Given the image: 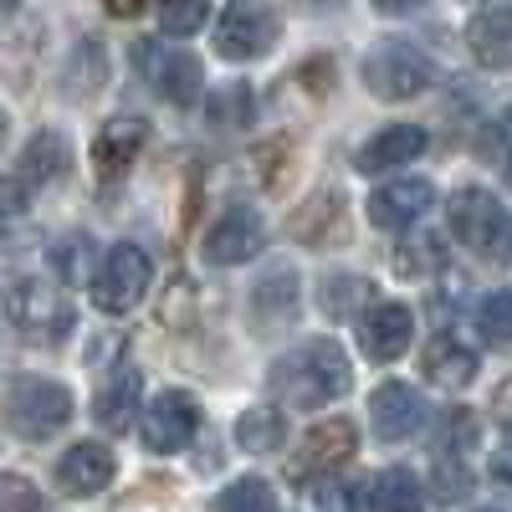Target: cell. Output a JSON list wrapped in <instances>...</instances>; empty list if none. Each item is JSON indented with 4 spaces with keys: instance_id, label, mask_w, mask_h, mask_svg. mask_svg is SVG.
<instances>
[{
    "instance_id": "6da1fadb",
    "label": "cell",
    "mask_w": 512,
    "mask_h": 512,
    "mask_svg": "<svg viewBox=\"0 0 512 512\" xmlns=\"http://www.w3.org/2000/svg\"><path fill=\"white\" fill-rule=\"evenodd\" d=\"M349 384H354V364L333 338H308V344L287 349L272 364V390L292 410H323L338 395H349Z\"/></svg>"
},
{
    "instance_id": "7a4b0ae2",
    "label": "cell",
    "mask_w": 512,
    "mask_h": 512,
    "mask_svg": "<svg viewBox=\"0 0 512 512\" xmlns=\"http://www.w3.org/2000/svg\"><path fill=\"white\" fill-rule=\"evenodd\" d=\"M359 72H364V88H369L374 98H384V103L420 98V93L441 77L436 62L425 57L420 47H410V41H400V36H390V41H379V47H369Z\"/></svg>"
},
{
    "instance_id": "3957f363",
    "label": "cell",
    "mask_w": 512,
    "mask_h": 512,
    "mask_svg": "<svg viewBox=\"0 0 512 512\" xmlns=\"http://www.w3.org/2000/svg\"><path fill=\"white\" fill-rule=\"evenodd\" d=\"M72 420V395L67 384L41 379V374H21L6 395V425L21 441H52L62 425Z\"/></svg>"
},
{
    "instance_id": "277c9868",
    "label": "cell",
    "mask_w": 512,
    "mask_h": 512,
    "mask_svg": "<svg viewBox=\"0 0 512 512\" xmlns=\"http://www.w3.org/2000/svg\"><path fill=\"white\" fill-rule=\"evenodd\" d=\"M154 282V262H149V251L134 246V241H118L98 272H93V308L108 313V318H123V313H134L139 308V297L149 292Z\"/></svg>"
},
{
    "instance_id": "5b68a950",
    "label": "cell",
    "mask_w": 512,
    "mask_h": 512,
    "mask_svg": "<svg viewBox=\"0 0 512 512\" xmlns=\"http://www.w3.org/2000/svg\"><path fill=\"white\" fill-rule=\"evenodd\" d=\"M277 36H282V16L267 0H231L216 21V52L226 62H251V57H267Z\"/></svg>"
},
{
    "instance_id": "8992f818",
    "label": "cell",
    "mask_w": 512,
    "mask_h": 512,
    "mask_svg": "<svg viewBox=\"0 0 512 512\" xmlns=\"http://www.w3.org/2000/svg\"><path fill=\"white\" fill-rule=\"evenodd\" d=\"M134 62H139V72L149 77V88H154L164 103H175V108H190V103L200 98V88H205L200 62H195L190 52H180V47H164V41H139Z\"/></svg>"
},
{
    "instance_id": "52a82bcc",
    "label": "cell",
    "mask_w": 512,
    "mask_h": 512,
    "mask_svg": "<svg viewBox=\"0 0 512 512\" xmlns=\"http://www.w3.org/2000/svg\"><path fill=\"white\" fill-rule=\"evenodd\" d=\"M6 318L31 333V338H62L72 333V303L52 287V282H41V277H21L6 297Z\"/></svg>"
},
{
    "instance_id": "ba28073f",
    "label": "cell",
    "mask_w": 512,
    "mask_h": 512,
    "mask_svg": "<svg viewBox=\"0 0 512 512\" xmlns=\"http://www.w3.org/2000/svg\"><path fill=\"white\" fill-rule=\"evenodd\" d=\"M195 431H200V400L185 395V390L154 395V405H149L144 420H139V436H144V446H149L154 456L185 451V446L195 441Z\"/></svg>"
},
{
    "instance_id": "9c48e42d",
    "label": "cell",
    "mask_w": 512,
    "mask_h": 512,
    "mask_svg": "<svg viewBox=\"0 0 512 512\" xmlns=\"http://www.w3.org/2000/svg\"><path fill=\"white\" fill-rule=\"evenodd\" d=\"M369 420H374V436L379 441H410L425 431V420H431V405L415 384L405 379H384L379 390L369 395Z\"/></svg>"
},
{
    "instance_id": "30bf717a",
    "label": "cell",
    "mask_w": 512,
    "mask_h": 512,
    "mask_svg": "<svg viewBox=\"0 0 512 512\" xmlns=\"http://www.w3.org/2000/svg\"><path fill=\"white\" fill-rule=\"evenodd\" d=\"M354 451H359V431H354V420H318L313 431L303 436V446H297V456H292V477L297 482H308V477H318V472H338L344 461H354Z\"/></svg>"
},
{
    "instance_id": "8fae6325",
    "label": "cell",
    "mask_w": 512,
    "mask_h": 512,
    "mask_svg": "<svg viewBox=\"0 0 512 512\" xmlns=\"http://www.w3.org/2000/svg\"><path fill=\"white\" fill-rule=\"evenodd\" d=\"M451 231L461 236V246L472 251H502V231H507V216L492 190H456L451 195Z\"/></svg>"
},
{
    "instance_id": "7c38bea8",
    "label": "cell",
    "mask_w": 512,
    "mask_h": 512,
    "mask_svg": "<svg viewBox=\"0 0 512 512\" xmlns=\"http://www.w3.org/2000/svg\"><path fill=\"white\" fill-rule=\"evenodd\" d=\"M262 241H267L262 216H256V210H246V205H231L226 216H216V226L205 231V262L241 267V262H251V256L262 251Z\"/></svg>"
},
{
    "instance_id": "4fadbf2b",
    "label": "cell",
    "mask_w": 512,
    "mask_h": 512,
    "mask_svg": "<svg viewBox=\"0 0 512 512\" xmlns=\"http://www.w3.org/2000/svg\"><path fill=\"white\" fill-rule=\"evenodd\" d=\"M431 205H436V185L405 175V180H390V185H379V190L369 195V221H374L379 231H405V226H415Z\"/></svg>"
},
{
    "instance_id": "5bb4252c",
    "label": "cell",
    "mask_w": 512,
    "mask_h": 512,
    "mask_svg": "<svg viewBox=\"0 0 512 512\" xmlns=\"http://www.w3.org/2000/svg\"><path fill=\"white\" fill-rule=\"evenodd\" d=\"M113 472H118V461H113V451L103 441H77L57 461V487L67 497H93V492H103L113 482Z\"/></svg>"
},
{
    "instance_id": "9a60e30c",
    "label": "cell",
    "mask_w": 512,
    "mask_h": 512,
    "mask_svg": "<svg viewBox=\"0 0 512 512\" xmlns=\"http://www.w3.org/2000/svg\"><path fill=\"white\" fill-rule=\"evenodd\" d=\"M359 338H364V354H369L374 364H395V359L410 349V338H415V318H410V308H400V303H379V308L364 313Z\"/></svg>"
},
{
    "instance_id": "2e32d148",
    "label": "cell",
    "mask_w": 512,
    "mask_h": 512,
    "mask_svg": "<svg viewBox=\"0 0 512 512\" xmlns=\"http://www.w3.org/2000/svg\"><path fill=\"white\" fill-rule=\"evenodd\" d=\"M144 139H149V123L144 118H108L98 128V139H93V169H98L103 180H118L123 169L139 159Z\"/></svg>"
},
{
    "instance_id": "e0dca14e",
    "label": "cell",
    "mask_w": 512,
    "mask_h": 512,
    "mask_svg": "<svg viewBox=\"0 0 512 512\" xmlns=\"http://www.w3.org/2000/svg\"><path fill=\"white\" fill-rule=\"evenodd\" d=\"M425 128L420 123H390V128H379V134L359 149V169L364 175H379V169H400V164H415L425 154Z\"/></svg>"
},
{
    "instance_id": "ac0fdd59",
    "label": "cell",
    "mask_w": 512,
    "mask_h": 512,
    "mask_svg": "<svg viewBox=\"0 0 512 512\" xmlns=\"http://www.w3.org/2000/svg\"><path fill=\"white\" fill-rule=\"evenodd\" d=\"M466 47L472 57L492 72H507L512 67V6H487L482 16H472L466 26Z\"/></svg>"
},
{
    "instance_id": "d6986e66",
    "label": "cell",
    "mask_w": 512,
    "mask_h": 512,
    "mask_svg": "<svg viewBox=\"0 0 512 512\" xmlns=\"http://www.w3.org/2000/svg\"><path fill=\"white\" fill-rule=\"evenodd\" d=\"M420 369H425L431 384H441V390H466V384L477 379L482 359H477V349L456 344V338H431L425 354H420Z\"/></svg>"
},
{
    "instance_id": "ffe728a7",
    "label": "cell",
    "mask_w": 512,
    "mask_h": 512,
    "mask_svg": "<svg viewBox=\"0 0 512 512\" xmlns=\"http://www.w3.org/2000/svg\"><path fill=\"white\" fill-rule=\"evenodd\" d=\"M139 395H144L139 369L108 374V384H103L98 400H93V415H98L103 431H128V425H134V415H139Z\"/></svg>"
},
{
    "instance_id": "44dd1931",
    "label": "cell",
    "mask_w": 512,
    "mask_h": 512,
    "mask_svg": "<svg viewBox=\"0 0 512 512\" xmlns=\"http://www.w3.org/2000/svg\"><path fill=\"white\" fill-rule=\"evenodd\" d=\"M67 164H72V149L62 134H52V128H41V134L26 144L21 154V185H52L67 175Z\"/></svg>"
},
{
    "instance_id": "7402d4cb",
    "label": "cell",
    "mask_w": 512,
    "mask_h": 512,
    "mask_svg": "<svg viewBox=\"0 0 512 512\" xmlns=\"http://www.w3.org/2000/svg\"><path fill=\"white\" fill-rule=\"evenodd\" d=\"M287 441V420H282V410H272V405H256V410H246L241 420H236V446L246 451V456H267V451H277Z\"/></svg>"
},
{
    "instance_id": "603a6c76",
    "label": "cell",
    "mask_w": 512,
    "mask_h": 512,
    "mask_svg": "<svg viewBox=\"0 0 512 512\" xmlns=\"http://www.w3.org/2000/svg\"><path fill=\"white\" fill-rule=\"evenodd\" d=\"M369 507L374 512H420V477L410 466H384L369 487Z\"/></svg>"
},
{
    "instance_id": "cb8c5ba5",
    "label": "cell",
    "mask_w": 512,
    "mask_h": 512,
    "mask_svg": "<svg viewBox=\"0 0 512 512\" xmlns=\"http://www.w3.org/2000/svg\"><path fill=\"white\" fill-rule=\"evenodd\" d=\"M441 267H446V246H441V236H431V231H420V236L400 241V251H395V272H400L405 282L436 277Z\"/></svg>"
},
{
    "instance_id": "d4e9b609",
    "label": "cell",
    "mask_w": 512,
    "mask_h": 512,
    "mask_svg": "<svg viewBox=\"0 0 512 512\" xmlns=\"http://www.w3.org/2000/svg\"><path fill=\"white\" fill-rule=\"evenodd\" d=\"M477 333L487 338V344H497V349L512 344V292H487V297H482Z\"/></svg>"
},
{
    "instance_id": "484cf974",
    "label": "cell",
    "mask_w": 512,
    "mask_h": 512,
    "mask_svg": "<svg viewBox=\"0 0 512 512\" xmlns=\"http://www.w3.org/2000/svg\"><path fill=\"white\" fill-rule=\"evenodd\" d=\"M272 507L277 502H272V487L262 477H241V482H231L216 497V507H210V512H272Z\"/></svg>"
},
{
    "instance_id": "4316f807",
    "label": "cell",
    "mask_w": 512,
    "mask_h": 512,
    "mask_svg": "<svg viewBox=\"0 0 512 512\" xmlns=\"http://www.w3.org/2000/svg\"><path fill=\"white\" fill-rule=\"evenodd\" d=\"M210 21V0H159V31L164 36H195Z\"/></svg>"
},
{
    "instance_id": "83f0119b",
    "label": "cell",
    "mask_w": 512,
    "mask_h": 512,
    "mask_svg": "<svg viewBox=\"0 0 512 512\" xmlns=\"http://www.w3.org/2000/svg\"><path fill=\"white\" fill-rule=\"evenodd\" d=\"M251 113H256V98L246 82H231V88H221L210 98V123H221V128H246Z\"/></svg>"
},
{
    "instance_id": "f1b7e54d",
    "label": "cell",
    "mask_w": 512,
    "mask_h": 512,
    "mask_svg": "<svg viewBox=\"0 0 512 512\" xmlns=\"http://www.w3.org/2000/svg\"><path fill=\"white\" fill-rule=\"evenodd\" d=\"M364 292H369V287H364L359 277H328V282H323V313H328V318H349V313L359 308Z\"/></svg>"
},
{
    "instance_id": "f546056e",
    "label": "cell",
    "mask_w": 512,
    "mask_h": 512,
    "mask_svg": "<svg viewBox=\"0 0 512 512\" xmlns=\"http://www.w3.org/2000/svg\"><path fill=\"white\" fill-rule=\"evenodd\" d=\"M0 512H41V492L26 477H0Z\"/></svg>"
},
{
    "instance_id": "4dcf8cb0",
    "label": "cell",
    "mask_w": 512,
    "mask_h": 512,
    "mask_svg": "<svg viewBox=\"0 0 512 512\" xmlns=\"http://www.w3.org/2000/svg\"><path fill=\"white\" fill-rule=\"evenodd\" d=\"M482 154H487V159L512 164V108H502V113L487 123V134H482Z\"/></svg>"
},
{
    "instance_id": "1f68e13d",
    "label": "cell",
    "mask_w": 512,
    "mask_h": 512,
    "mask_svg": "<svg viewBox=\"0 0 512 512\" xmlns=\"http://www.w3.org/2000/svg\"><path fill=\"white\" fill-rule=\"evenodd\" d=\"M26 216V185L21 180H0V231H11Z\"/></svg>"
},
{
    "instance_id": "d6a6232c",
    "label": "cell",
    "mask_w": 512,
    "mask_h": 512,
    "mask_svg": "<svg viewBox=\"0 0 512 512\" xmlns=\"http://www.w3.org/2000/svg\"><path fill=\"white\" fill-rule=\"evenodd\" d=\"M436 477H441V497H466L472 492V472H466L461 461H451V456L436 461Z\"/></svg>"
},
{
    "instance_id": "836d02e7",
    "label": "cell",
    "mask_w": 512,
    "mask_h": 512,
    "mask_svg": "<svg viewBox=\"0 0 512 512\" xmlns=\"http://www.w3.org/2000/svg\"><path fill=\"white\" fill-rule=\"evenodd\" d=\"M313 502H318V512H359L349 482H323V487L313 492Z\"/></svg>"
},
{
    "instance_id": "e575fe53",
    "label": "cell",
    "mask_w": 512,
    "mask_h": 512,
    "mask_svg": "<svg viewBox=\"0 0 512 512\" xmlns=\"http://www.w3.org/2000/svg\"><path fill=\"white\" fill-rule=\"evenodd\" d=\"M492 482H497L502 492H512V441H502V446L492 451Z\"/></svg>"
},
{
    "instance_id": "d590c367",
    "label": "cell",
    "mask_w": 512,
    "mask_h": 512,
    "mask_svg": "<svg viewBox=\"0 0 512 512\" xmlns=\"http://www.w3.org/2000/svg\"><path fill=\"white\" fill-rule=\"evenodd\" d=\"M492 410H497V420L502 425H512V374L497 384V395H492Z\"/></svg>"
},
{
    "instance_id": "8d00e7d4",
    "label": "cell",
    "mask_w": 512,
    "mask_h": 512,
    "mask_svg": "<svg viewBox=\"0 0 512 512\" xmlns=\"http://www.w3.org/2000/svg\"><path fill=\"white\" fill-rule=\"evenodd\" d=\"M374 11H384V16H405V11H415V6H425V0H369Z\"/></svg>"
},
{
    "instance_id": "74e56055",
    "label": "cell",
    "mask_w": 512,
    "mask_h": 512,
    "mask_svg": "<svg viewBox=\"0 0 512 512\" xmlns=\"http://www.w3.org/2000/svg\"><path fill=\"white\" fill-rule=\"evenodd\" d=\"M144 6H149V0H103V11H108V16H139Z\"/></svg>"
},
{
    "instance_id": "f35d334b",
    "label": "cell",
    "mask_w": 512,
    "mask_h": 512,
    "mask_svg": "<svg viewBox=\"0 0 512 512\" xmlns=\"http://www.w3.org/2000/svg\"><path fill=\"white\" fill-rule=\"evenodd\" d=\"M21 6V0H0V11H16Z\"/></svg>"
},
{
    "instance_id": "ab89813d",
    "label": "cell",
    "mask_w": 512,
    "mask_h": 512,
    "mask_svg": "<svg viewBox=\"0 0 512 512\" xmlns=\"http://www.w3.org/2000/svg\"><path fill=\"white\" fill-rule=\"evenodd\" d=\"M0 144H6V113H0Z\"/></svg>"
},
{
    "instance_id": "60d3db41",
    "label": "cell",
    "mask_w": 512,
    "mask_h": 512,
    "mask_svg": "<svg viewBox=\"0 0 512 512\" xmlns=\"http://www.w3.org/2000/svg\"><path fill=\"white\" fill-rule=\"evenodd\" d=\"M507 180H512V164H507Z\"/></svg>"
},
{
    "instance_id": "b9f144b4",
    "label": "cell",
    "mask_w": 512,
    "mask_h": 512,
    "mask_svg": "<svg viewBox=\"0 0 512 512\" xmlns=\"http://www.w3.org/2000/svg\"><path fill=\"white\" fill-rule=\"evenodd\" d=\"M487 512H497V507H487Z\"/></svg>"
}]
</instances>
